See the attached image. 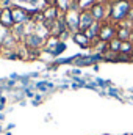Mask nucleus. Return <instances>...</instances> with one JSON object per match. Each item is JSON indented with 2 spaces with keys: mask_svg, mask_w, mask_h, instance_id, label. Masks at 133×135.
I'll return each instance as SVG.
<instances>
[{
  "mask_svg": "<svg viewBox=\"0 0 133 135\" xmlns=\"http://www.w3.org/2000/svg\"><path fill=\"white\" fill-rule=\"evenodd\" d=\"M133 6V0H116V2H110V19L113 24H119L124 19H127L130 9Z\"/></svg>",
  "mask_w": 133,
  "mask_h": 135,
  "instance_id": "obj_1",
  "label": "nucleus"
},
{
  "mask_svg": "<svg viewBox=\"0 0 133 135\" xmlns=\"http://www.w3.org/2000/svg\"><path fill=\"white\" fill-rule=\"evenodd\" d=\"M113 38H116V24H113L111 21H103V22H100L99 41L110 42Z\"/></svg>",
  "mask_w": 133,
  "mask_h": 135,
  "instance_id": "obj_2",
  "label": "nucleus"
},
{
  "mask_svg": "<svg viewBox=\"0 0 133 135\" xmlns=\"http://www.w3.org/2000/svg\"><path fill=\"white\" fill-rule=\"evenodd\" d=\"M22 44H24L28 50H39V49L45 44V38L41 36V35H38L36 32H33V33L27 35V38L24 39Z\"/></svg>",
  "mask_w": 133,
  "mask_h": 135,
  "instance_id": "obj_3",
  "label": "nucleus"
},
{
  "mask_svg": "<svg viewBox=\"0 0 133 135\" xmlns=\"http://www.w3.org/2000/svg\"><path fill=\"white\" fill-rule=\"evenodd\" d=\"M94 17L91 14L89 9H83L80 11V19H78V32H86L93 24H94Z\"/></svg>",
  "mask_w": 133,
  "mask_h": 135,
  "instance_id": "obj_4",
  "label": "nucleus"
},
{
  "mask_svg": "<svg viewBox=\"0 0 133 135\" xmlns=\"http://www.w3.org/2000/svg\"><path fill=\"white\" fill-rule=\"evenodd\" d=\"M11 13H13L14 24H25V22L30 21V16H32V13H28L22 6H13L11 8Z\"/></svg>",
  "mask_w": 133,
  "mask_h": 135,
  "instance_id": "obj_5",
  "label": "nucleus"
},
{
  "mask_svg": "<svg viewBox=\"0 0 133 135\" xmlns=\"http://www.w3.org/2000/svg\"><path fill=\"white\" fill-rule=\"evenodd\" d=\"M0 25L5 27L6 30H11L13 25H14V21H13V13H11V8H5L2 11V16H0Z\"/></svg>",
  "mask_w": 133,
  "mask_h": 135,
  "instance_id": "obj_6",
  "label": "nucleus"
},
{
  "mask_svg": "<svg viewBox=\"0 0 133 135\" xmlns=\"http://www.w3.org/2000/svg\"><path fill=\"white\" fill-rule=\"evenodd\" d=\"M72 36H74V41L78 46H81V47H89L91 46V39L83 33V32H77V33H74Z\"/></svg>",
  "mask_w": 133,
  "mask_h": 135,
  "instance_id": "obj_7",
  "label": "nucleus"
},
{
  "mask_svg": "<svg viewBox=\"0 0 133 135\" xmlns=\"http://www.w3.org/2000/svg\"><path fill=\"white\" fill-rule=\"evenodd\" d=\"M130 28L127 27H121V25H116V38H119L121 41H130Z\"/></svg>",
  "mask_w": 133,
  "mask_h": 135,
  "instance_id": "obj_8",
  "label": "nucleus"
},
{
  "mask_svg": "<svg viewBox=\"0 0 133 135\" xmlns=\"http://www.w3.org/2000/svg\"><path fill=\"white\" fill-rule=\"evenodd\" d=\"M132 52H133V42L132 41H122V42H121V50H119V54L132 55Z\"/></svg>",
  "mask_w": 133,
  "mask_h": 135,
  "instance_id": "obj_9",
  "label": "nucleus"
},
{
  "mask_svg": "<svg viewBox=\"0 0 133 135\" xmlns=\"http://www.w3.org/2000/svg\"><path fill=\"white\" fill-rule=\"evenodd\" d=\"M121 42H122V41H121L119 38H113V39L108 42V50L119 54V50H121Z\"/></svg>",
  "mask_w": 133,
  "mask_h": 135,
  "instance_id": "obj_10",
  "label": "nucleus"
},
{
  "mask_svg": "<svg viewBox=\"0 0 133 135\" xmlns=\"http://www.w3.org/2000/svg\"><path fill=\"white\" fill-rule=\"evenodd\" d=\"M117 55H119L117 52H111V50H106L105 54H102V57L108 61H117Z\"/></svg>",
  "mask_w": 133,
  "mask_h": 135,
  "instance_id": "obj_11",
  "label": "nucleus"
},
{
  "mask_svg": "<svg viewBox=\"0 0 133 135\" xmlns=\"http://www.w3.org/2000/svg\"><path fill=\"white\" fill-rule=\"evenodd\" d=\"M117 61H132V55H127V54H119V55H117Z\"/></svg>",
  "mask_w": 133,
  "mask_h": 135,
  "instance_id": "obj_12",
  "label": "nucleus"
},
{
  "mask_svg": "<svg viewBox=\"0 0 133 135\" xmlns=\"http://www.w3.org/2000/svg\"><path fill=\"white\" fill-rule=\"evenodd\" d=\"M45 6H57V0H44Z\"/></svg>",
  "mask_w": 133,
  "mask_h": 135,
  "instance_id": "obj_13",
  "label": "nucleus"
},
{
  "mask_svg": "<svg viewBox=\"0 0 133 135\" xmlns=\"http://www.w3.org/2000/svg\"><path fill=\"white\" fill-rule=\"evenodd\" d=\"M130 41L133 42V28H132V32H130Z\"/></svg>",
  "mask_w": 133,
  "mask_h": 135,
  "instance_id": "obj_14",
  "label": "nucleus"
},
{
  "mask_svg": "<svg viewBox=\"0 0 133 135\" xmlns=\"http://www.w3.org/2000/svg\"><path fill=\"white\" fill-rule=\"evenodd\" d=\"M106 2H116V0H106Z\"/></svg>",
  "mask_w": 133,
  "mask_h": 135,
  "instance_id": "obj_15",
  "label": "nucleus"
},
{
  "mask_svg": "<svg viewBox=\"0 0 133 135\" xmlns=\"http://www.w3.org/2000/svg\"><path fill=\"white\" fill-rule=\"evenodd\" d=\"M129 135H133V134H129Z\"/></svg>",
  "mask_w": 133,
  "mask_h": 135,
  "instance_id": "obj_16",
  "label": "nucleus"
},
{
  "mask_svg": "<svg viewBox=\"0 0 133 135\" xmlns=\"http://www.w3.org/2000/svg\"><path fill=\"white\" fill-rule=\"evenodd\" d=\"M132 55H133V52H132Z\"/></svg>",
  "mask_w": 133,
  "mask_h": 135,
  "instance_id": "obj_17",
  "label": "nucleus"
}]
</instances>
